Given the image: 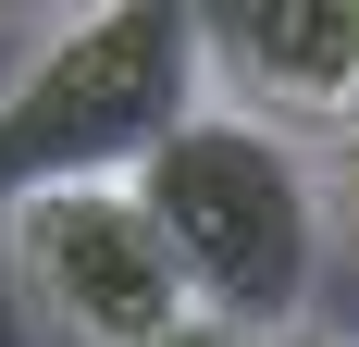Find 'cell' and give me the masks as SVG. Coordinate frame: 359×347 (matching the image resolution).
Listing matches in <instances>:
<instances>
[{
  "label": "cell",
  "instance_id": "6da1fadb",
  "mask_svg": "<svg viewBox=\"0 0 359 347\" xmlns=\"http://www.w3.org/2000/svg\"><path fill=\"white\" fill-rule=\"evenodd\" d=\"M211 112V50L174 0H87L25 37L0 74V211L62 186H137Z\"/></svg>",
  "mask_w": 359,
  "mask_h": 347
},
{
  "label": "cell",
  "instance_id": "7a4b0ae2",
  "mask_svg": "<svg viewBox=\"0 0 359 347\" xmlns=\"http://www.w3.org/2000/svg\"><path fill=\"white\" fill-rule=\"evenodd\" d=\"M137 199L161 223V248H174V273H186V310L297 347V322H310V298L334 273V186L297 137L211 100L137 174Z\"/></svg>",
  "mask_w": 359,
  "mask_h": 347
},
{
  "label": "cell",
  "instance_id": "3957f363",
  "mask_svg": "<svg viewBox=\"0 0 359 347\" xmlns=\"http://www.w3.org/2000/svg\"><path fill=\"white\" fill-rule=\"evenodd\" d=\"M0 273L50 322V347H161L186 322V273L137 186H62L0 211Z\"/></svg>",
  "mask_w": 359,
  "mask_h": 347
},
{
  "label": "cell",
  "instance_id": "277c9868",
  "mask_svg": "<svg viewBox=\"0 0 359 347\" xmlns=\"http://www.w3.org/2000/svg\"><path fill=\"white\" fill-rule=\"evenodd\" d=\"M198 50H211V100L297 149L359 124V0H236L198 13Z\"/></svg>",
  "mask_w": 359,
  "mask_h": 347
},
{
  "label": "cell",
  "instance_id": "5b68a950",
  "mask_svg": "<svg viewBox=\"0 0 359 347\" xmlns=\"http://www.w3.org/2000/svg\"><path fill=\"white\" fill-rule=\"evenodd\" d=\"M323 186H334V236H359V124L334 137V162H323Z\"/></svg>",
  "mask_w": 359,
  "mask_h": 347
},
{
  "label": "cell",
  "instance_id": "8992f818",
  "mask_svg": "<svg viewBox=\"0 0 359 347\" xmlns=\"http://www.w3.org/2000/svg\"><path fill=\"white\" fill-rule=\"evenodd\" d=\"M161 347H273V335H236V322H211V310H186V322H174Z\"/></svg>",
  "mask_w": 359,
  "mask_h": 347
},
{
  "label": "cell",
  "instance_id": "52a82bcc",
  "mask_svg": "<svg viewBox=\"0 0 359 347\" xmlns=\"http://www.w3.org/2000/svg\"><path fill=\"white\" fill-rule=\"evenodd\" d=\"M297 347H334V335H297Z\"/></svg>",
  "mask_w": 359,
  "mask_h": 347
}]
</instances>
